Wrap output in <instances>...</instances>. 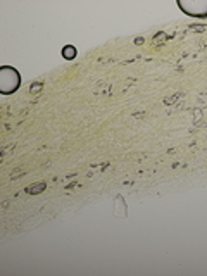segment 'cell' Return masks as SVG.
I'll return each instance as SVG.
<instances>
[{
  "instance_id": "6da1fadb",
  "label": "cell",
  "mask_w": 207,
  "mask_h": 276,
  "mask_svg": "<svg viewBox=\"0 0 207 276\" xmlns=\"http://www.w3.org/2000/svg\"><path fill=\"white\" fill-rule=\"evenodd\" d=\"M64 57H66V59H73V57H74V48L66 47L64 48Z\"/></svg>"
},
{
  "instance_id": "7a4b0ae2",
  "label": "cell",
  "mask_w": 207,
  "mask_h": 276,
  "mask_svg": "<svg viewBox=\"0 0 207 276\" xmlns=\"http://www.w3.org/2000/svg\"><path fill=\"white\" fill-rule=\"evenodd\" d=\"M43 188H45V185H43V183H40V185L29 186V188H28L26 192H28V193H34V192H40V190H43Z\"/></svg>"
}]
</instances>
